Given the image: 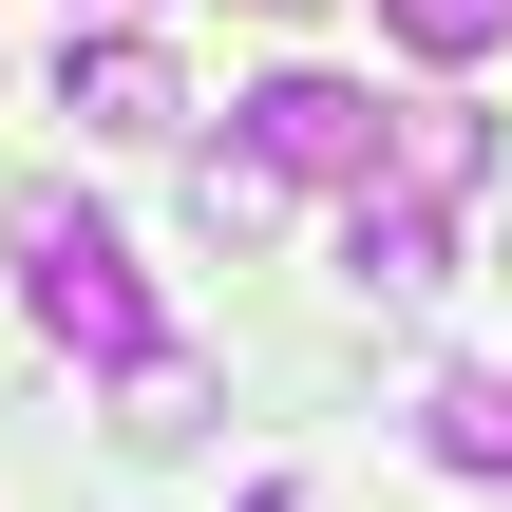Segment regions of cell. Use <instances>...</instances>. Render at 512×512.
Returning <instances> with one entry per match:
<instances>
[{
    "label": "cell",
    "mask_w": 512,
    "mask_h": 512,
    "mask_svg": "<svg viewBox=\"0 0 512 512\" xmlns=\"http://www.w3.org/2000/svg\"><path fill=\"white\" fill-rule=\"evenodd\" d=\"M0 247H19V304H38V342H57V361H114V380H133V361H171V323H152L133 247H114L76 190H19V209H0Z\"/></svg>",
    "instance_id": "cell-1"
},
{
    "label": "cell",
    "mask_w": 512,
    "mask_h": 512,
    "mask_svg": "<svg viewBox=\"0 0 512 512\" xmlns=\"http://www.w3.org/2000/svg\"><path fill=\"white\" fill-rule=\"evenodd\" d=\"M228 114H247V171H266V190H285V171H361V190H380V95H361V76L285 57V76L228 95Z\"/></svg>",
    "instance_id": "cell-2"
},
{
    "label": "cell",
    "mask_w": 512,
    "mask_h": 512,
    "mask_svg": "<svg viewBox=\"0 0 512 512\" xmlns=\"http://www.w3.org/2000/svg\"><path fill=\"white\" fill-rule=\"evenodd\" d=\"M57 114H76V133H114V152H152V133L190 114V76H171L133 19H76V38H57Z\"/></svg>",
    "instance_id": "cell-3"
},
{
    "label": "cell",
    "mask_w": 512,
    "mask_h": 512,
    "mask_svg": "<svg viewBox=\"0 0 512 512\" xmlns=\"http://www.w3.org/2000/svg\"><path fill=\"white\" fill-rule=\"evenodd\" d=\"M437 266H456V228H437L418 190H361V209H342V285H361V304H418Z\"/></svg>",
    "instance_id": "cell-4"
},
{
    "label": "cell",
    "mask_w": 512,
    "mask_h": 512,
    "mask_svg": "<svg viewBox=\"0 0 512 512\" xmlns=\"http://www.w3.org/2000/svg\"><path fill=\"white\" fill-rule=\"evenodd\" d=\"M418 456L475 475V494H512V361H456V380L418 399Z\"/></svg>",
    "instance_id": "cell-5"
},
{
    "label": "cell",
    "mask_w": 512,
    "mask_h": 512,
    "mask_svg": "<svg viewBox=\"0 0 512 512\" xmlns=\"http://www.w3.org/2000/svg\"><path fill=\"white\" fill-rule=\"evenodd\" d=\"M475 171H494V114H475V95H418V114L380 133V190H418V209H456Z\"/></svg>",
    "instance_id": "cell-6"
},
{
    "label": "cell",
    "mask_w": 512,
    "mask_h": 512,
    "mask_svg": "<svg viewBox=\"0 0 512 512\" xmlns=\"http://www.w3.org/2000/svg\"><path fill=\"white\" fill-rule=\"evenodd\" d=\"M380 38H399V57H437V76H475V57L512 38V0H380Z\"/></svg>",
    "instance_id": "cell-7"
},
{
    "label": "cell",
    "mask_w": 512,
    "mask_h": 512,
    "mask_svg": "<svg viewBox=\"0 0 512 512\" xmlns=\"http://www.w3.org/2000/svg\"><path fill=\"white\" fill-rule=\"evenodd\" d=\"M114 437H133V456H171V437H209V380H190V361H133V418H114Z\"/></svg>",
    "instance_id": "cell-8"
},
{
    "label": "cell",
    "mask_w": 512,
    "mask_h": 512,
    "mask_svg": "<svg viewBox=\"0 0 512 512\" xmlns=\"http://www.w3.org/2000/svg\"><path fill=\"white\" fill-rule=\"evenodd\" d=\"M190 228H209V247H247V228H266V171H247V152H209V171H190Z\"/></svg>",
    "instance_id": "cell-9"
},
{
    "label": "cell",
    "mask_w": 512,
    "mask_h": 512,
    "mask_svg": "<svg viewBox=\"0 0 512 512\" xmlns=\"http://www.w3.org/2000/svg\"><path fill=\"white\" fill-rule=\"evenodd\" d=\"M266 19H304V0H266Z\"/></svg>",
    "instance_id": "cell-10"
}]
</instances>
